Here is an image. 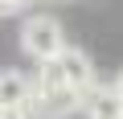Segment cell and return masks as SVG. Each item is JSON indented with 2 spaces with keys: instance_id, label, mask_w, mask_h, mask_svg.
Returning <instances> with one entry per match:
<instances>
[{
  "instance_id": "obj_1",
  "label": "cell",
  "mask_w": 123,
  "mask_h": 119,
  "mask_svg": "<svg viewBox=\"0 0 123 119\" xmlns=\"http://www.w3.org/2000/svg\"><path fill=\"white\" fill-rule=\"evenodd\" d=\"M21 49L29 57H37V62H49V57H57L66 49V33H62V25L53 17H29L21 29Z\"/></svg>"
},
{
  "instance_id": "obj_2",
  "label": "cell",
  "mask_w": 123,
  "mask_h": 119,
  "mask_svg": "<svg viewBox=\"0 0 123 119\" xmlns=\"http://www.w3.org/2000/svg\"><path fill=\"white\" fill-rule=\"evenodd\" d=\"M78 107H82V99H78L74 86H33L29 111H37L41 119H66V115H74Z\"/></svg>"
},
{
  "instance_id": "obj_3",
  "label": "cell",
  "mask_w": 123,
  "mask_h": 119,
  "mask_svg": "<svg viewBox=\"0 0 123 119\" xmlns=\"http://www.w3.org/2000/svg\"><path fill=\"white\" fill-rule=\"evenodd\" d=\"M82 99V111L90 115V119H123V90L119 86H90L86 94H78Z\"/></svg>"
},
{
  "instance_id": "obj_4",
  "label": "cell",
  "mask_w": 123,
  "mask_h": 119,
  "mask_svg": "<svg viewBox=\"0 0 123 119\" xmlns=\"http://www.w3.org/2000/svg\"><path fill=\"white\" fill-rule=\"evenodd\" d=\"M57 66H62V74H66V82L78 90V94H86L90 86H94V66H90V57L82 53V49H74V45H66L57 53Z\"/></svg>"
},
{
  "instance_id": "obj_5",
  "label": "cell",
  "mask_w": 123,
  "mask_h": 119,
  "mask_svg": "<svg viewBox=\"0 0 123 119\" xmlns=\"http://www.w3.org/2000/svg\"><path fill=\"white\" fill-rule=\"evenodd\" d=\"M33 103V82L21 70H4L0 74V107H29Z\"/></svg>"
},
{
  "instance_id": "obj_6",
  "label": "cell",
  "mask_w": 123,
  "mask_h": 119,
  "mask_svg": "<svg viewBox=\"0 0 123 119\" xmlns=\"http://www.w3.org/2000/svg\"><path fill=\"white\" fill-rule=\"evenodd\" d=\"M0 119H33L29 107H0Z\"/></svg>"
},
{
  "instance_id": "obj_7",
  "label": "cell",
  "mask_w": 123,
  "mask_h": 119,
  "mask_svg": "<svg viewBox=\"0 0 123 119\" xmlns=\"http://www.w3.org/2000/svg\"><path fill=\"white\" fill-rule=\"evenodd\" d=\"M29 4V0H0V17H8V13H21Z\"/></svg>"
},
{
  "instance_id": "obj_8",
  "label": "cell",
  "mask_w": 123,
  "mask_h": 119,
  "mask_svg": "<svg viewBox=\"0 0 123 119\" xmlns=\"http://www.w3.org/2000/svg\"><path fill=\"white\" fill-rule=\"evenodd\" d=\"M115 86H119V90H123V74H119V82H115Z\"/></svg>"
}]
</instances>
